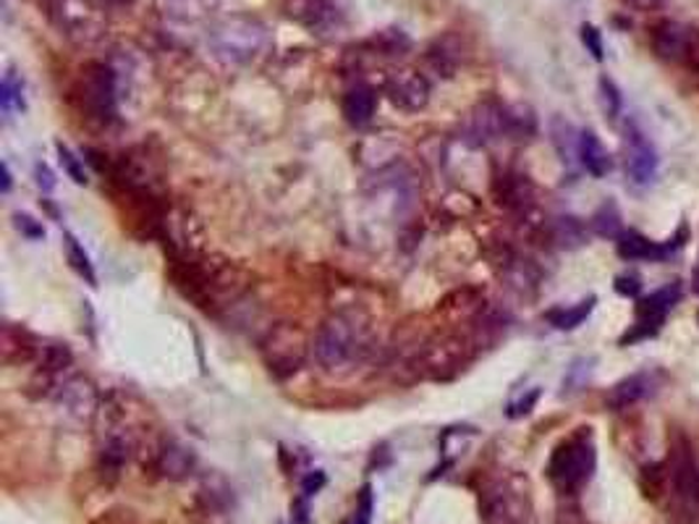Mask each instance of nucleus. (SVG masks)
<instances>
[{"instance_id": "1", "label": "nucleus", "mask_w": 699, "mask_h": 524, "mask_svg": "<svg viewBox=\"0 0 699 524\" xmlns=\"http://www.w3.org/2000/svg\"><path fill=\"white\" fill-rule=\"evenodd\" d=\"M207 47L223 66H247L270 51V30L258 17L231 13L210 26Z\"/></svg>"}, {"instance_id": "2", "label": "nucleus", "mask_w": 699, "mask_h": 524, "mask_svg": "<svg viewBox=\"0 0 699 524\" xmlns=\"http://www.w3.org/2000/svg\"><path fill=\"white\" fill-rule=\"evenodd\" d=\"M598 467V448L590 427H579L574 436L560 440L550 454L548 478L564 495H577L592 480Z\"/></svg>"}, {"instance_id": "3", "label": "nucleus", "mask_w": 699, "mask_h": 524, "mask_svg": "<svg viewBox=\"0 0 699 524\" xmlns=\"http://www.w3.org/2000/svg\"><path fill=\"white\" fill-rule=\"evenodd\" d=\"M359 330L354 328V320L346 315H336L323 323L315 339V360L323 370L336 372L354 360L359 349Z\"/></svg>"}, {"instance_id": "4", "label": "nucleus", "mask_w": 699, "mask_h": 524, "mask_svg": "<svg viewBox=\"0 0 699 524\" xmlns=\"http://www.w3.org/2000/svg\"><path fill=\"white\" fill-rule=\"evenodd\" d=\"M53 19L74 43H97L106 34V11L95 0H53Z\"/></svg>"}, {"instance_id": "5", "label": "nucleus", "mask_w": 699, "mask_h": 524, "mask_svg": "<svg viewBox=\"0 0 699 524\" xmlns=\"http://www.w3.org/2000/svg\"><path fill=\"white\" fill-rule=\"evenodd\" d=\"M81 106L92 119L108 123L119 113V77L108 64H89L81 74Z\"/></svg>"}, {"instance_id": "6", "label": "nucleus", "mask_w": 699, "mask_h": 524, "mask_svg": "<svg viewBox=\"0 0 699 524\" xmlns=\"http://www.w3.org/2000/svg\"><path fill=\"white\" fill-rule=\"evenodd\" d=\"M678 302H681V284L678 281H674V284L657 288V292L647 294L645 299L636 302V323L632 326V330L621 339V343H636L642 339H649V336L660 334L663 323H666V317L670 315V309H674Z\"/></svg>"}, {"instance_id": "7", "label": "nucleus", "mask_w": 699, "mask_h": 524, "mask_svg": "<svg viewBox=\"0 0 699 524\" xmlns=\"http://www.w3.org/2000/svg\"><path fill=\"white\" fill-rule=\"evenodd\" d=\"M653 51L668 64H689L699 58V30L691 24L663 19L653 26Z\"/></svg>"}, {"instance_id": "8", "label": "nucleus", "mask_w": 699, "mask_h": 524, "mask_svg": "<svg viewBox=\"0 0 699 524\" xmlns=\"http://www.w3.org/2000/svg\"><path fill=\"white\" fill-rule=\"evenodd\" d=\"M689 241V229L687 226H681L678 229V233H674L668 241H653L647 239L645 233L629 229L621 233L619 239H615V250H619V254L629 262H640V260H668L670 254L681 250L684 244Z\"/></svg>"}, {"instance_id": "9", "label": "nucleus", "mask_w": 699, "mask_h": 524, "mask_svg": "<svg viewBox=\"0 0 699 524\" xmlns=\"http://www.w3.org/2000/svg\"><path fill=\"white\" fill-rule=\"evenodd\" d=\"M304 351H307V347H304V336L302 330L294 326L275 328L265 343L267 364L275 375H291V372L299 370L304 362Z\"/></svg>"}, {"instance_id": "10", "label": "nucleus", "mask_w": 699, "mask_h": 524, "mask_svg": "<svg viewBox=\"0 0 699 524\" xmlns=\"http://www.w3.org/2000/svg\"><path fill=\"white\" fill-rule=\"evenodd\" d=\"M385 92L396 108L406 110V113H417L430 102V81L414 68H398L387 77Z\"/></svg>"}, {"instance_id": "11", "label": "nucleus", "mask_w": 699, "mask_h": 524, "mask_svg": "<svg viewBox=\"0 0 699 524\" xmlns=\"http://www.w3.org/2000/svg\"><path fill=\"white\" fill-rule=\"evenodd\" d=\"M283 11H286L288 19L313 30V34L334 32L343 22V11L338 0H286Z\"/></svg>"}, {"instance_id": "12", "label": "nucleus", "mask_w": 699, "mask_h": 524, "mask_svg": "<svg viewBox=\"0 0 699 524\" xmlns=\"http://www.w3.org/2000/svg\"><path fill=\"white\" fill-rule=\"evenodd\" d=\"M488 516L498 524H524L529 516L527 488H514V482H501L488 495Z\"/></svg>"}, {"instance_id": "13", "label": "nucleus", "mask_w": 699, "mask_h": 524, "mask_svg": "<svg viewBox=\"0 0 699 524\" xmlns=\"http://www.w3.org/2000/svg\"><path fill=\"white\" fill-rule=\"evenodd\" d=\"M657 171V153L634 123L626 127V174L634 184H649Z\"/></svg>"}, {"instance_id": "14", "label": "nucleus", "mask_w": 699, "mask_h": 524, "mask_svg": "<svg viewBox=\"0 0 699 524\" xmlns=\"http://www.w3.org/2000/svg\"><path fill=\"white\" fill-rule=\"evenodd\" d=\"M467 134L472 137L477 144L501 140L503 134H509V106L501 102H482L472 110L467 123Z\"/></svg>"}, {"instance_id": "15", "label": "nucleus", "mask_w": 699, "mask_h": 524, "mask_svg": "<svg viewBox=\"0 0 699 524\" xmlns=\"http://www.w3.org/2000/svg\"><path fill=\"white\" fill-rule=\"evenodd\" d=\"M670 485L684 503L699 501V467L687 444L676 446L670 454Z\"/></svg>"}, {"instance_id": "16", "label": "nucleus", "mask_w": 699, "mask_h": 524, "mask_svg": "<svg viewBox=\"0 0 699 524\" xmlns=\"http://www.w3.org/2000/svg\"><path fill=\"white\" fill-rule=\"evenodd\" d=\"M378 110V95L370 85L357 81L354 87L346 89L343 95V116L351 127H367Z\"/></svg>"}, {"instance_id": "17", "label": "nucleus", "mask_w": 699, "mask_h": 524, "mask_svg": "<svg viewBox=\"0 0 699 524\" xmlns=\"http://www.w3.org/2000/svg\"><path fill=\"white\" fill-rule=\"evenodd\" d=\"M498 197H501L503 208L514 212H527L535 208V189H532L529 178L522 174H506L498 182Z\"/></svg>"}, {"instance_id": "18", "label": "nucleus", "mask_w": 699, "mask_h": 524, "mask_svg": "<svg viewBox=\"0 0 699 524\" xmlns=\"http://www.w3.org/2000/svg\"><path fill=\"white\" fill-rule=\"evenodd\" d=\"M425 61L435 74H440V77H454L456 68H459L463 61V45L459 43V37L446 34V37L435 40V43L427 47Z\"/></svg>"}, {"instance_id": "19", "label": "nucleus", "mask_w": 699, "mask_h": 524, "mask_svg": "<svg viewBox=\"0 0 699 524\" xmlns=\"http://www.w3.org/2000/svg\"><path fill=\"white\" fill-rule=\"evenodd\" d=\"M579 161L587 168V174L594 178H603L611 174L613 157L605 150V144L600 142V137L592 129H585L579 134Z\"/></svg>"}, {"instance_id": "20", "label": "nucleus", "mask_w": 699, "mask_h": 524, "mask_svg": "<svg viewBox=\"0 0 699 524\" xmlns=\"http://www.w3.org/2000/svg\"><path fill=\"white\" fill-rule=\"evenodd\" d=\"M58 402L68 412V415L85 419V417H89L95 412L97 393L92 389V383L85 381V378H74V381L64 383Z\"/></svg>"}, {"instance_id": "21", "label": "nucleus", "mask_w": 699, "mask_h": 524, "mask_svg": "<svg viewBox=\"0 0 699 524\" xmlns=\"http://www.w3.org/2000/svg\"><path fill=\"white\" fill-rule=\"evenodd\" d=\"M649 391H653V378H649V372H634V375H629L624 381L613 385L611 393H608V406H611V410H626V406L642 402Z\"/></svg>"}, {"instance_id": "22", "label": "nucleus", "mask_w": 699, "mask_h": 524, "mask_svg": "<svg viewBox=\"0 0 699 524\" xmlns=\"http://www.w3.org/2000/svg\"><path fill=\"white\" fill-rule=\"evenodd\" d=\"M155 467L157 472L165 474L168 480H182L194 470V454L189 448L168 440V444H163L161 451H157Z\"/></svg>"}, {"instance_id": "23", "label": "nucleus", "mask_w": 699, "mask_h": 524, "mask_svg": "<svg viewBox=\"0 0 699 524\" xmlns=\"http://www.w3.org/2000/svg\"><path fill=\"white\" fill-rule=\"evenodd\" d=\"M129 438L127 436H119V433H113L106 440V446H102L100 451V472L106 480H116L123 470V465H127L129 459Z\"/></svg>"}, {"instance_id": "24", "label": "nucleus", "mask_w": 699, "mask_h": 524, "mask_svg": "<svg viewBox=\"0 0 699 524\" xmlns=\"http://www.w3.org/2000/svg\"><path fill=\"white\" fill-rule=\"evenodd\" d=\"M594 305H598V296H587V299H581L579 305L550 309V313H545V320H548L550 326L558 328V330H574L592 315Z\"/></svg>"}, {"instance_id": "25", "label": "nucleus", "mask_w": 699, "mask_h": 524, "mask_svg": "<svg viewBox=\"0 0 699 524\" xmlns=\"http://www.w3.org/2000/svg\"><path fill=\"white\" fill-rule=\"evenodd\" d=\"M220 3L223 0H165V11L173 19H182V22H199V19L218 11Z\"/></svg>"}, {"instance_id": "26", "label": "nucleus", "mask_w": 699, "mask_h": 524, "mask_svg": "<svg viewBox=\"0 0 699 524\" xmlns=\"http://www.w3.org/2000/svg\"><path fill=\"white\" fill-rule=\"evenodd\" d=\"M592 231L603 239H619L624 233V223H621V210L613 199L608 203L592 216Z\"/></svg>"}, {"instance_id": "27", "label": "nucleus", "mask_w": 699, "mask_h": 524, "mask_svg": "<svg viewBox=\"0 0 699 524\" xmlns=\"http://www.w3.org/2000/svg\"><path fill=\"white\" fill-rule=\"evenodd\" d=\"M0 108L6 116L24 110V81L17 72H6L3 85H0Z\"/></svg>"}, {"instance_id": "28", "label": "nucleus", "mask_w": 699, "mask_h": 524, "mask_svg": "<svg viewBox=\"0 0 699 524\" xmlns=\"http://www.w3.org/2000/svg\"><path fill=\"white\" fill-rule=\"evenodd\" d=\"M64 244H66V258L68 262H72V268L76 273L81 275V279H87L89 286H97V275H95V268H92V260H89V254L85 252V247L79 244V239L74 237V233H64Z\"/></svg>"}, {"instance_id": "29", "label": "nucleus", "mask_w": 699, "mask_h": 524, "mask_svg": "<svg viewBox=\"0 0 699 524\" xmlns=\"http://www.w3.org/2000/svg\"><path fill=\"white\" fill-rule=\"evenodd\" d=\"M592 375V360H574L569 364V372H566L564 378V396H569V393H577L587 385V381H590Z\"/></svg>"}, {"instance_id": "30", "label": "nucleus", "mask_w": 699, "mask_h": 524, "mask_svg": "<svg viewBox=\"0 0 699 524\" xmlns=\"http://www.w3.org/2000/svg\"><path fill=\"white\" fill-rule=\"evenodd\" d=\"M372 514H375V491H372L370 482H364L362 491L357 495L354 512H351L346 524H372Z\"/></svg>"}, {"instance_id": "31", "label": "nucleus", "mask_w": 699, "mask_h": 524, "mask_svg": "<svg viewBox=\"0 0 699 524\" xmlns=\"http://www.w3.org/2000/svg\"><path fill=\"white\" fill-rule=\"evenodd\" d=\"M556 241H560L564 247L585 244V226L577 218H558Z\"/></svg>"}, {"instance_id": "32", "label": "nucleus", "mask_w": 699, "mask_h": 524, "mask_svg": "<svg viewBox=\"0 0 699 524\" xmlns=\"http://www.w3.org/2000/svg\"><path fill=\"white\" fill-rule=\"evenodd\" d=\"M55 150H58V161H61V165H64V171L68 174V178H72L74 184L85 186L87 184L85 165H81L79 157L72 153V148H66L64 142H58V144H55Z\"/></svg>"}, {"instance_id": "33", "label": "nucleus", "mask_w": 699, "mask_h": 524, "mask_svg": "<svg viewBox=\"0 0 699 524\" xmlns=\"http://www.w3.org/2000/svg\"><path fill=\"white\" fill-rule=\"evenodd\" d=\"M72 364V351H68L66 343H51V347L43 349V368L51 372L66 370Z\"/></svg>"}, {"instance_id": "34", "label": "nucleus", "mask_w": 699, "mask_h": 524, "mask_svg": "<svg viewBox=\"0 0 699 524\" xmlns=\"http://www.w3.org/2000/svg\"><path fill=\"white\" fill-rule=\"evenodd\" d=\"M600 95H603V108L608 119H615L621 113V92L615 87V81H611L608 77H600Z\"/></svg>"}, {"instance_id": "35", "label": "nucleus", "mask_w": 699, "mask_h": 524, "mask_svg": "<svg viewBox=\"0 0 699 524\" xmlns=\"http://www.w3.org/2000/svg\"><path fill=\"white\" fill-rule=\"evenodd\" d=\"M581 43H585L587 53H590L594 61H603V58H605L603 34H600L598 26H592V24H581Z\"/></svg>"}, {"instance_id": "36", "label": "nucleus", "mask_w": 699, "mask_h": 524, "mask_svg": "<svg viewBox=\"0 0 699 524\" xmlns=\"http://www.w3.org/2000/svg\"><path fill=\"white\" fill-rule=\"evenodd\" d=\"M615 292H619L621 296H640L642 292V275L640 273H621L619 279H615Z\"/></svg>"}, {"instance_id": "37", "label": "nucleus", "mask_w": 699, "mask_h": 524, "mask_svg": "<svg viewBox=\"0 0 699 524\" xmlns=\"http://www.w3.org/2000/svg\"><path fill=\"white\" fill-rule=\"evenodd\" d=\"M537 399H539V389H535V391H532V393H527V396H522V399H518V402L509 404L506 415H509L511 419H518V417L529 415V412H532V410H535Z\"/></svg>"}, {"instance_id": "38", "label": "nucleus", "mask_w": 699, "mask_h": 524, "mask_svg": "<svg viewBox=\"0 0 699 524\" xmlns=\"http://www.w3.org/2000/svg\"><path fill=\"white\" fill-rule=\"evenodd\" d=\"M325 482H328V478H325V472L320 470H313L307 472L302 478V495H307V499H313V495H317L325 488Z\"/></svg>"}, {"instance_id": "39", "label": "nucleus", "mask_w": 699, "mask_h": 524, "mask_svg": "<svg viewBox=\"0 0 699 524\" xmlns=\"http://www.w3.org/2000/svg\"><path fill=\"white\" fill-rule=\"evenodd\" d=\"M13 220H17V229L22 231L24 237H30V239H40V237H45V229H43V226H40L37 220H34V218L24 216V212H17V216H13Z\"/></svg>"}, {"instance_id": "40", "label": "nucleus", "mask_w": 699, "mask_h": 524, "mask_svg": "<svg viewBox=\"0 0 699 524\" xmlns=\"http://www.w3.org/2000/svg\"><path fill=\"white\" fill-rule=\"evenodd\" d=\"M291 520H294V524H309V499L307 495H299V499L291 503Z\"/></svg>"}, {"instance_id": "41", "label": "nucleus", "mask_w": 699, "mask_h": 524, "mask_svg": "<svg viewBox=\"0 0 699 524\" xmlns=\"http://www.w3.org/2000/svg\"><path fill=\"white\" fill-rule=\"evenodd\" d=\"M34 174H37V184H40V189H43V192H51V189H53V186H55V178H53L51 168H47L45 163H37V165H34Z\"/></svg>"}, {"instance_id": "42", "label": "nucleus", "mask_w": 699, "mask_h": 524, "mask_svg": "<svg viewBox=\"0 0 699 524\" xmlns=\"http://www.w3.org/2000/svg\"><path fill=\"white\" fill-rule=\"evenodd\" d=\"M626 3L636 6V9L653 11V9H657V6H663V3H666V0H626Z\"/></svg>"}, {"instance_id": "43", "label": "nucleus", "mask_w": 699, "mask_h": 524, "mask_svg": "<svg viewBox=\"0 0 699 524\" xmlns=\"http://www.w3.org/2000/svg\"><path fill=\"white\" fill-rule=\"evenodd\" d=\"M11 189V171H9V163H3V192Z\"/></svg>"}, {"instance_id": "44", "label": "nucleus", "mask_w": 699, "mask_h": 524, "mask_svg": "<svg viewBox=\"0 0 699 524\" xmlns=\"http://www.w3.org/2000/svg\"><path fill=\"white\" fill-rule=\"evenodd\" d=\"M113 3H131V0H113Z\"/></svg>"}]
</instances>
